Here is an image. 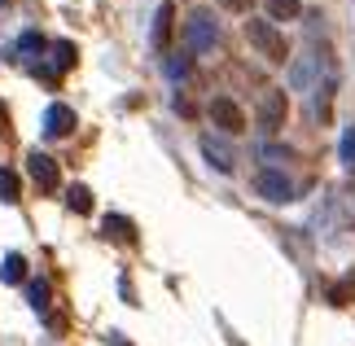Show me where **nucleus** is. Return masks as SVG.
I'll list each match as a JSON object with an SVG mask.
<instances>
[{
    "mask_svg": "<svg viewBox=\"0 0 355 346\" xmlns=\"http://www.w3.org/2000/svg\"><path fill=\"white\" fill-rule=\"evenodd\" d=\"M245 35H250V44L263 53L268 62H290V49H285V35L277 31L272 22H259V18H250L245 22Z\"/></svg>",
    "mask_w": 355,
    "mask_h": 346,
    "instance_id": "nucleus-1",
    "label": "nucleus"
},
{
    "mask_svg": "<svg viewBox=\"0 0 355 346\" xmlns=\"http://www.w3.org/2000/svg\"><path fill=\"white\" fill-rule=\"evenodd\" d=\"M215 40H220V26H215L211 13H207V9L189 13V22H184V49H189V53H211Z\"/></svg>",
    "mask_w": 355,
    "mask_h": 346,
    "instance_id": "nucleus-2",
    "label": "nucleus"
},
{
    "mask_svg": "<svg viewBox=\"0 0 355 346\" xmlns=\"http://www.w3.org/2000/svg\"><path fill=\"white\" fill-rule=\"evenodd\" d=\"M211 123H215L220 132H228V136L245 132V114H241V105H237V101H228V96H215V101H211Z\"/></svg>",
    "mask_w": 355,
    "mask_h": 346,
    "instance_id": "nucleus-3",
    "label": "nucleus"
},
{
    "mask_svg": "<svg viewBox=\"0 0 355 346\" xmlns=\"http://www.w3.org/2000/svg\"><path fill=\"white\" fill-rule=\"evenodd\" d=\"M254 189H259V198H268V202H290L294 198V184L281 171H259L254 175Z\"/></svg>",
    "mask_w": 355,
    "mask_h": 346,
    "instance_id": "nucleus-4",
    "label": "nucleus"
},
{
    "mask_svg": "<svg viewBox=\"0 0 355 346\" xmlns=\"http://www.w3.org/2000/svg\"><path fill=\"white\" fill-rule=\"evenodd\" d=\"M285 110H290V101H285V92L281 88H272L263 96V105H259V123H263V132H281V123H285Z\"/></svg>",
    "mask_w": 355,
    "mask_h": 346,
    "instance_id": "nucleus-5",
    "label": "nucleus"
},
{
    "mask_svg": "<svg viewBox=\"0 0 355 346\" xmlns=\"http://www.w3.org/2000/svg\"><path fill=\"white\" fill-rule=\"evenodd\" d=\"M71 132H75V110L62 105V101H53L44 110V136H71Z\"/></svg>",
    "mask_w": 355,
    "mask_h": 346,
    "instance_id": "nucleus-6",
    "label": "nucleus"
},
{
    "mask_svg": "<svg viewBox=\"0 0 355 346\" xmlns=\"http://www.w3.org/2000/svg\"><path fill=\"white\" fill-rule=\"evenodd\" d=\"M26 171H31V180H35L44 193L58 189V162H53L49 154H31V158H26Z\"/></svg>",
    "mask_w": 355,
    "mask_h": 346,
    "instance_id": "nucleus-7",
    "label": "nucleus"
},
{
    "mask_svg": "<svg viewBox=\"0 0 355 346\" xmlns=\"http://www.w3.org/2000/svg\"><path fill=\"white\" fill-rule=\"evenodd\" d=\"M202 154H207V162H211L215 171H224V175L237 167V154H233L224 141H215V136H202Z\"/></svg>",
    "mask_w": 355,
    "mask_h": 346,
    "instance_id": "nucleus-8",
    "label": "nucleus"
},
{
    "mask_svg": "<svg viewBox=\"0 0 355 346\" xmlns=\"http://www.w3.org/2000/svg\"><path fill=\"white\" fill-rule=\"evenodd\" d=\"M44 49H49V44H44V35H35V31H26V35L18 40V44H13V49H9V58H13V62H31V58H35V53H44Z\"/></svg>",
    "mask_w": 355,
    "mask_h": 346,
    "instance_id": "nucleus-9",
    "label": "nucleus"
},
{
    "mask_svg": "<svg viewBox=\"0 0 355 346\" xmlns=\"http://www.w3.org/2000/svg\"><path fill=\"white\" fill-rule=\"evenodd\" d=\"M171 18H175V9L162 0L158 13H154V49H167V40H171Z\"/></svg>",
    "mask_w": 355,
    "mask_h": 346,
    "instance_id": "nucleus-10",
    "label": "nucleus"
},
{
    "mask_svg": "<svg viewBox=\"0 0 355 346\" xmlns=\"http://www.w3.org/2000/svg\"><path fill=\"white\" fill-rule=\"evenodd\" d=\"M316 62H320V58H303V62H294V71H290V84H294L298 92H307L311 84H316Z\"/></svg>",
    "mask_w": 355,
    "mask_h": 346,
    "instance_id": "nucleus-11",
    "label": "nucleus"
},
{
    "mask_svg": "<svg viewBox=\"0 0 355 346\" xmlns=\"http://www.w3.org/2000/svg\"><path fill=\"white\" fill-rule=\"evenodd\" d=\"M18 198H22V180H18V171L0 167V202H18Z\"/></svg>",
    "mask_w": 355,
    "mask_h": 346,
    "instance_id": "nucleus-12",
    "label": "nucleus"
},
{
    "mask_svg": "<svg viewBox=\"0 0 355 346\" xmlns=\"http://www.w3.org/2000/svg\"><path fill=\"white\" fill-rule=\"evenodd\" d=\"M49 53H53V75H58V71H71V66H75V44H71V40L53 44Z\"/></svg>",
    "mask_w": 355,
    "mask_h": 346,
    "instance_id": "nucleus-13",
    "label": "nucleus"
},
{
    "mask_svg": "<svg viewBox=\"0 0 355 346\" xmlns=\"http://www.w3.org/2000/svg\"><path fill=\"white\" fill-rule=\"evenodd\" d=\"M268 13L277 22H290V18H298V13H303V5H298V0H268Z\"/></svg>",
    "mask_w": 355,
    "mask_h": 346,
    "instance_id": "nucleus-14",
    "label": "nucleus"
},
{
    "mask_svg": "<svg viewBox=\"0 0 355 346\" xmlns=\"http://www.w3.org/2000/svg\"><path fill=\"white\" fill-rule=\"evenodd\" d=\"M105 232L119 241H132L136 237V228H132V219H123V215H105Z\"/></svg>",
    "mask_w": 355,
    "mask_h": 346,
    "instance_id": "nucleus-15",
    "label": "nucleus"
},
{
    "mask_svg": "<svg viewBox=\"0 0 355 346\" xmlns=\"http://www.w3.org/2000/svg\"><path fill=\"white\" fill-rule=\"evenodd\" d=\"M0 276H5V285H18L22 276H26V259H22V254H9L5 268H0Z\"/></svg>",
    "mask_w": 355,
    "mask_h": 346,
    "instance_id": "nucleus-16",
    "label": "nucleus"
},
{
    "mask_svg": "<svg viewBox=\"0 0 355 346\" xmlns=\"http://www.w3.org/2000/svg\"><path fill=\"white\" fill-rule=\"evenodd\" d=\"M66 202H71V211H79V215H88V211H92V193H88L84 184H75L71 193H66Z\"/></svg>",
    "mask_w": 355,
    "mask_h": 346,
    "instance_id": "nucleus-17",
    "label": "nucleus"
},
{
    "mask_svg": "<svg viewBox=\"0 0 355 346\" xmlns=\"http://www.w3.org/2000/svg\"><path fill=\"white\" fill-rule=\"evenodd\" d=\"M26 294H31V307L35 311H49V281H31Z\"/></svg>",
    "mask_w": 355,
    "mask_h": 346,
    "instance_id": "nucleus-18",
    "label": "nucleus"
},
{
    "mask_svg": "<svg viewBox=\"0 0 355 346\" xmlns=\"http://www.w3.org/2000/svg\"><path fill=\"white\" fill-rule=\"evenodd\" d=\"M338 154H343V162L347 167H355V123L343 132V145H338Z\"/></svg>",
    "mask_w": 355,
    "mask_h": 346,
    "instance_id": "nucleus-19",
    "label": "nucleus"
},
{
    "mask_svg": "<svg viewBox=\"0 0 355 346\" xmlns=\"http://www.w3.org/2000/svg\"><path fill=\"white\" fill-rule=\"evenodd\" d=\"M167 75H171V79H184V75H189V58H171V62H167Z\"/></svg>",
    "mask_w": 355,
    "mask_h": 346,
    "instance_id": "nucleus-20",
    "label": "nucleus"
},
{
    "mask_svg": "<svg viewBox=\"0 0 355 346\" xmlns=\"http://www.w3.org/2000/svg\"><path fill=\"white\" fill-rule=\"evenodd\" d=\"M220 5L233 9V13H245V9H250V0H220Z\"/></svg>",
    "mask_w": 355,
    "mask_h": 346,
    "instance_id": "nucleus-21",
    "label": "nucleus"
},
{
    "mask_svg": "<svg viewBox=\"0 0 355 346\" xmlns=\"http://www.w3.org/2000/svg\"><path fill=\"white\" fill-rule=\"evenodd\" d=\"M0 136H9V114H5V105H0Z\"/></svg>",
    "mask_w": 355,
    "mask_h": 346,
    "instance_id": "nucleus-22",
    "label": "nucleus"
}]
</instances>
